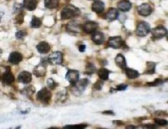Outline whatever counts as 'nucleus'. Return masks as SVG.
Returning a JSON list of instances; mask_svg holds the SVG:
<instances>
[{
	"mask_svg": "<svg viewBox=\"0 0 168 129\" xmlns=\"http://www.w3.org/2000/svg\"><path fill=\"white\" fill-rule=\"evenodd\" d=\"M92 1H93V0H92Z\"/></svg>",
	"mask_w": 168,
	"mask_h": 129,
	"instance_id": "37998d69",
	"label": "nucleus"
},
{
	"mask_svg": "<svg viewBox=\"0 0 168 129\" xmlns=\"http://www.w3.org/2000/svg\"><path fill=\"white\" fill-rule=\"evenodd\" d=\"M47 84L48 88L51 90H54L58 86V84L55 82V80L52 78H49L47 80Z\"/></svg>",
	"mask_w": 168,
	"mask_h": 129,
	"instance_id": "2f4dec72",
	"label": "nucleus"
},
{
	"mask_svg": "<svg viewBox=\"0 0 168 129\" xmlns=\"http://www.w3.org/2000/svg\"><path fill=\"white\" fill-rule=\"evenodd\" d=\"M27 35V32L25 30H21L15 33V36L19 39H22Z\"/></svg>",
	"mask_w": 168,
	"mask_h": 129,
	"instance_id": "72a5a7b5",
	"label": "nucleus"
},
{
	"mask_svg": "<svg viewBox=\"0 0 168 129\" xmlns=\"http://www.w3.org/2000/svg\"><path fill=\"white\" fill-rule=\"evenodd\" d=\"M92 40L97 45H102L105 41V36L104 33L101 32H95L92 35Z\"/></svg>",
	"mask_w": 168,
	"mask_h": 129,
	"instance_id": "dca6fc26",
	"label": "nucleus"
},
{
	"mask_svg": "<svg viewBox=\"0 0 168 129\" xmlns=\"http://www.w3.org/2000/svg\"><path fill=\"white\" fill-rule=\"evenodd\" d=\"M104 83L102 80H97V82L93 85V88L96 90H101L104 85Z\"/></svg>",
	"mask_w": 168,
	"mask_h": 129,
	"instance_id": "473e14b6",
	"label": "nucleus"
},
{
	"mask_svg": "<svg viewBox=\"0 0 168 129\" xmlns=\"http://www.w3.org/2000/svg\"><path fill=\"white\" fill-rule=\"evenodd\" d=\"M87 125L85 124L74 125H67L64 127V129H83L87 127Z\"/></svg>",
	"mask_w": 168,
	"mask_h": 129,
	"instance_id": "c756f323",
	"label": "nucleus"
},
{
	"mask_svg": "<svg viewBox=\"0 0 168 129\" xmlns=\"http://www.w3.org/2000/svg\"><path fill=\"white\" fill-rule=\"evenodd\" d=\"M3 13H0V22H1V20L2 17L3 15Z\"/></svg>",
	"mask_w": 168,
	"mask_h": 129,
	"instance_id": "a19ab883",
	"label": "nucleus"
},
{
	"mask_svg": "<svg viewBox=\"0 0 168 129\" xmlns=\"http://www.w3.org/2000/svg\"><path fill=\"white\" fill-rule=\"evenodd\" d=\"M15 78L8 66L0 67V82L4 85L9 86L14 82Z\"/></svg>",
	"mask_w": 168,
	"mask_h": 129,
	"instance_id": "f257e3e1",
	"label": "nucleus"
},
{
	"mask_svg": "<svg viewBox=\"0 0 168 129\" xmlns=\"http://www.w3.org/2000/svg\"><path fill=\"white\" fill-rule=\"evenodd\" d=\"M66 28L68 32L69 33L78 34L81 32L82 26L77 21H72L68 23Z\"/></svg>",
	"mask_w": 168,
	"mask_h": 129,
	"instance_id": "9b49d317",
	"label": "nucleus"
},
{
	"mask_svg": "<svg viewBox=\"0 0 168 129\" xmlns=\"http://www.w3.org/2000/svg\"><path fill=\"white\" fill-rule=\"evenodd\" d=\"M47 59L46 58L42 59L40 63L36 66L34 69V75L36 76L37 78L43 77L46 76V68H47Z\"/></svg>",
	"mask_w": 168,
	"mask_h": 129,
	"instance_id": "20e7f679",
	"label": "nucleus"
},
{
	"mask_svg": "<svg viewBox=\"0 0 168 129\" xmlns=\"http://www.w3.org/2000/svg\"><path fill=\"white\" fill-rule=\"evenodd\" d=\"M105 8L104 3L101 1H96L92 3V10L96 13H101L104 11Z\"/></svg>",
	"mask_w": 168,
	"mask_h": 129,
	"instance_id": "6ab92c4d",
	"label": "nucleus"
},
{
	"mask_svg": "<svg viewBox=\"0 0 168 129\" xmlns=\"http://www.w3.org/2000/svg\"><path fill=\"white\" fill-rule=\"evenodd\" d=\"M79 71L74 69H69L66 74L65 78L71 84L73 85L79 80Z\"/></svg>",
	"mask_w": 168,
	"mask_h": 129,
	"instance_id": "6e6552de",
	"label": "nucleus"
},
{
	"mask_svg": "<svg viewBox=\"0 0 168 129\" xmlns=\"http://www.w3.org/2000/svg\"><path fill=\"white\" fill-rule=\"evenodd\" d=\"M115 62L118 67L121 69H125L127 66L126 59L121 54H118L115 58Z\"/></svg>",
	"mask_w": 168,
	"mask_h": 129,
	"instance_id": "aec40b11",
	"label": "nucleus"
},
{
	"mask_svg": "<svg viewBox=\"0 0 168 129\" xmlns=\"http://www.w3.org/2000/svg\"><path fill=\"white\" fill-rule=\"evenodd\" d=\"M86 48V46L84 44H83V45H80L79 46V51L80 52L83 53L85 51Z\"/></svg>",
	"mask_w": 168,
	"mask_h": 129,
	"instance_id": "4c0bfd02",
	"label": "nucleus"
},
{
	"mask_svg": "<svg viewBox=\"0 0 168 129\" xmlns=\"http://www.w3.org/2000/svg\"><path fill=\"white\" fill-rule=\"evenodd\" d=\"M81 12L80 9L72 5L66 6L61 11V19L68 20L76 18L80 15Z\"/></svg>",
	"mask_w": 168,
	"mask_h": 129,
	"instance_id": "f03ea898",
	"label": "nucleus"
},
{
	"mask_svg": "<svg viewBox=\"0 0 168 129\" xmlns=\"http://www.w3.org/2000/svg\"><path fill=\"white\" fill-rule=\"evenodd\" d=\"M137 11L140 15L145 17L151 14L152 12V8L151 6L148 3H144L138 7Z\"/></svg>",
	"mask_w": 168,
	"mask_h": 129,
	"instance_id": "ddd939ff",
	"label": "nucleus"
},
{
	"mask_svg": "<svg viewBox=\"0 0 168 129\" xmlns=\"http://www.w3.org/2000/svg\"><path fill=\"white\" fill-rule=\"evenodd\" d=\"M89 80L87 79H83L79 80L74 85H72V92L76 96H79L84 91L86 87L89 84Z\"/></svg>",
	"mask_w": 168,
	"mask_h": 129,
	"instance_id": "39448f33",
	"label": "nucleus"
},
{
	"mask_svg": "<svg viewBox=\"0 0 168 129\" xmlns=\"http://www.w3.org/2000/svg\"><path fill=\"white\" fill-rule=\"evenodd\" d=\"M144 127L146 128V129H156L157 126H156L154 124H145L144 125Z\"/></svg>",
	"mask_w": 168,
	"mask_h": 129,
	"instance_id": "e433bc0d",
	"label": "nucleus"
},
{
	"mask_svg": "<svg viewBox=\"0 0 168 129\" xmlns=\"http://www.w3.org/2000/svg\"><path fill=\"white\" fill-rule=\"evenodd\" d=\"M167 28L162 26H158L153 28L151 31L152 37L156 39H162L167 35Z\"/></svg>",
	"mask_w": 168,
	"mask_h": 129,
	"instance_id": "9d476101",
	"label": "nucleus"
},
{
	"mask_svg": "<svg viewBox=\"0 0 168 129\" xmlns=\"http://www.w3.org/2000/svg\"><path fill=\"white\" fill-rule=\"evenodd\" d=\"M136 127L135 126H133V125H129V126H128L127 127H126V129H136Z\"/></svg>",
	"mask_w": 168,
	"mask_h": 129,
	"instance_id": "ea45409f",
	"label": "nucleus"
},
{
	"mask_svg": "<svg viewBox=\"0 0 168 129\" xmlns=\"http://www.w3.org/2000/svg\"><path fill=\"white\" fill-rule=\"evenodd\" d=\"M164 83V80L162 79H156L153 82L147 83L149 86H157L162 85Z\"/></svg>",
	"mask_w": 168,
	"mask_h": 129,
	"instance_id": "7c9ffc66",
	"label": "nucleus"
},
{
	"mask_svg": "<svg viewBox=\"0 0 168 129\" xmlns=\"http://www.w3.org/2000/svg\"><path fill=\"white\" fill-rule=\"evenodd\" d=\"M150 32L149 24L146 22H141L139 23L136 30V34L140 37H144L149 34Z\"/></svg>",
	"mask_w": 168,
	"mask_h": 129,
	"instance_id": "0eeeda50",
	"label": "nucleus"
},
{
	"mask_svg": "<svg viewBox=\"0 0 168 129\" xmlns=\"http://www.w3.org/2000/svg\"><path fill=\"white\" fill-rule=\"evenodd\" d=\"M128 85L125 84H121L117 85L116 88H113V90L114 91H124L126 90Z\"/></svg>",
	"mask_w": 168,
	"mask_h": 129,
	"instance_id": "c9c22d12",
	"label": "nucleus"
},
{
	"mask_svg": "<svg viewBox=\"0 0 168 129\" xmlns=\"http://www.w3.org/2000/svg\"><path fill=\"white\" fill-rule=\"evenodd\" d=\"M98 28V24L94 21H88L82 26V29L88 34H93L96 32Z\"/></svg>",
	"mask_w": 168,
	"mask_h": 129,
	"instance_id": "f8f14e48",
	"label": "nucleus"
},
{
	"mask_svg": "<svg viewBox=\"0 0 168 129\" xmlns=\"http://www.w3.org/2000/svg\"><path fill=\"white\" fill-rule=\"evenodd\" d=\"M103 114L106 115H110V116H114V112L111 111H106L103 112Z\"/></svg>",
	"mask_w": 168,
	"mask_h": 129,
	"instance_id": "58836bf2",
	"label": "nucleus"
},
{
	"mask_svg": "<svg viewBox=\"0 0 168 129\" xmlns=\"http://www.w3.org/2000/svg\"><path fill=\"white\" fill-rule=\"evenodd\" d=\"M154 120L156 123L159 126H166L168 124V121L165 119H160V118H156L154 119Z\"/></svg>",
	"mask_w": 168,
	"mask_h": 129,
	"instance_id": "f704fd0d",
	"label": "nucleus"
},
{
	"mask_svg": "<svg viewBox=\"0 0 168 129\" xmlns=\"http://www.w3.org/2000/svg\"><path fill=\"white\" fill-rule=\"evenodd\" d=\"M42 24V21L40 18L33 16L32 17L31 22V27L33 28H39L40 27Z\"/></svg>",
	"mask_w": 168,
	"mask_h": 129,
	"instance_id": "cd10ccee",
	"label": "nucleus"
},
{
	"mask_svg": "<svg viewBox=\"0 0 168 129\" xmlns=\"http://www.w3.org/2000/svg\"><path fill=\"white\" fill-rule=\"evenodd\" d=\"M36 48L38 52L41 54H46L50 52L51 47L48 42L41 41L36 46Z\"/></svg>",
	"mask_w": 168,
	"mask_h": 129,
	"instance_id": "a211bd4d",
	"label": "nucleus"
},
{
	"mask_svg": "<svg viewBox=\"0 0 168 129\" xmlns=\"http://www.w3.org/2000/svg\"><path fill=\"white\" fill-rule=\"evenodd\" d=\"M110 71L105 68H102L99 70L98 72L99 77L100 79L103 80H106L109 79Z\"/></svg>",
	"mask_w": 168,
	"mask_h": 129,
	"instance_id": "a878e982",
	"label": "nucleus"
},
{
	"mask_svg": "<svg viewBox=\"0 0 168 129\" xmlns=\"http://www.w3.org/2000/svg\"><path fill=\"white\" fill-rule=\"evenodd\" d=\"M22 54L17 52H14L9 54L8 60L9 63L14 65H17L23 60Z\"/></svg>",
	"mask_w": 168,
	"mask_h": 129,
	"instance_id": "2eb2a0df",
	"label": "nucleus"
},
{
	"mask_svg": "<svg viewBox=\"0 0 168 129\" xmlns=\"http://www.w3.org/2000/svg\"><path fill=\"white\" fill-rule=\"evenodd\" d=\"M38 5L37 0H24L23 6L29 11H33Z\"/></svg>",
	"mask_w": 168,
	"mask_h": 129,
	"instance_id": "4be33fe9",
	"label": "nucleus"
},
{
	"mask_svg": "<svg viewBox=\"0 0 168 129\" xmlns=\"http://www.w3.org/2000/svg\"><path fill=\"white\" fill-rule=\"evenodd\" d=\"M96 71V67L93 64L89 63L87 65L86 67V74H87L88 75H90L94 74Z\"/></svg>",
	"mask_w": 168,
	"mask_h": 129,
	"instance_id": "c85d7f7f",
	"label": "nucleus"
},
{
	"mask_svg": "<svg viewBox=\"0 0 168 129\" xmlns=\"http://www.w3.org/2000/svg\"><path fill=\"white\" fill-rule=\"evenodd\" d=\"M125 42L120 36L111 37L108 41V45L113 49H120L124 46Z\"/></svg>",
	"mask_w": 168,
	"mask_h": 129,
	"instance_id": "1a4fd4ad",
	"label": "nucleus"
},
{
	"mask_svg": "<svg viewBox=\"0 0 168 129\" xmlns=\"http://www.w3.org/2000/svg\"><path fill=\"white\" fill-rule=\"evenodd\" d=\"M119 16V12L117 8H109L108 12L105 14V17L106 19L111 22L116 20Z\"/></svg>",
	"mask_w": 168,
	"mask_h": 129,
	"instance_id": "f3484780",
	"label": "nucleus"
},
{
	"mask_svg": "<svg viewBox=\"0 0 168 129\" xmlns=\"http://www.w3.org/2000/svg\"><path fill=\"white\" fill-rule=\"evenodd\" d=\"M125 72L127 78L129 79L137 78L140 76V74L138 71L132 68H126L125 69Z\"/></svg>",
	"mask_w": 168,
	"mask_h": 129,
	"instance_id": "b1692460",
	"label": "nucleus"
},
{
	"mask_svg": "<svg viewBox=\"0 0 168 129\" xmlns=\"http://www.w3.org/2000/svg\"><path fill=\"white\" fill-rule=\"evenodd\" d=\"M146 70L144 73L147 74H153L155 72L156 64L152 61H147L146 63Z\"/></svg>",
	"mask_w": 168,
	"mask_h": 129,
	"instance_id": "393cba45",
	"label": "nucleus"
},
{
	"mask_svg": "<svg viewBox=\"0 0 168 129\" xmlns=\"http://www.w3.org/2000/svg\"><path fill=\"white\" fill-rule=\"evenodd\" d=\"M36 97L38 101L42 104L48 105L51 102L52 93L47 87H44L38 92Z\"/></svg>",
	"mask_w": 168,
	"mask_h": 129,
	"instance_id": "7ed1b4c3",
	"label": "nucleus"
},
{
	"mask_svg": "<svg viewBox=\"0 0 168 129\" xmlns=\"http://www.w3.org/2000/svg\"><path fill=\"white\" fill-rule=\"evenodd\" d=\"M117 6L121 12H127L131 8L132 3L129 1L123 0L118 3Z\"/></svg>",
	"mask_w": 168,
	"mask_h": 129,
	"instance_id": "412c9836",
	"label": "nucleus"
},
{
	"mask_svg": "<svg viewBox=\"0 0 168 129\" xmlns=\"http://www.w3.org/2000/svg\"><path fill=\"white\" fill-rule=\"evenodd\" d=\"M35 90L33 85H30L24 87L23 90L20 91L21 94L27 97H32L33 95L35 93Z\"/></svg>",
	"mask_w": 168,
	"mask_h": 129,
	"instance_id": "5701e85b",
	"label": "nucleus"
},
{
	"mask_svg": "<svg viewBox=\"0 0 168 129\" xmlns=\"http://www.w3.org/2000/svg\"><path fill=\"white\" fill-rule=\"evenodd\" d=\"M46 59L47 63L52 65L61 64L63 60V53L59 51L54 52L49 54Z\"/></svg>",
	"mask_w": 168,
	"mask_h": 129,
	"instance_id": "423d86ee",
	"label": "nucleus"
},
{
	"mask_svg": "<svg viewBox=\"0 0 168 129\" xmlns=\"http://www.w3.org/2000/svg\"><path fill=\"white\" fill-rule=\"evenodd\" d=\"M3 51L2 49H0V57H1Z\"/></svg>",
	"mask_w": 168,
	"mask_h": 129,
	"instance_id": "79ce46f5",
	"label": "nucleus"
},
{
	"mask_svg": "<svg viewBox=\"0 0 168 129\" xmlns=\"http://www.w3.org/2000/svg\"><path fill=\"white\" fill-rule=\"evenodd\" d=\"M18 80L20 83L27 85L32 81V74L26 71L21 72L18 76Z\"/></svg>",
	"mask_w": 168,
	"mask_h": 129,
	"instance_id": "4468645a",
	"label": "nucleus"
},
{
	"mask_svg": "<svg viewBox=\"0 0 168 129\" xmlns=\"http://www.w3.org/2000/svg\"><path fill=\"white\" fill-rule=\"evenodd\" d=\"M59 0H45V6L48 9H54L59 5Z\"/></svg>",
	"mask_w": 168,
	"mask_h": 129,
	"instance_id": "bb28decb",
	"label": "nucleus"
}]
</instances>
